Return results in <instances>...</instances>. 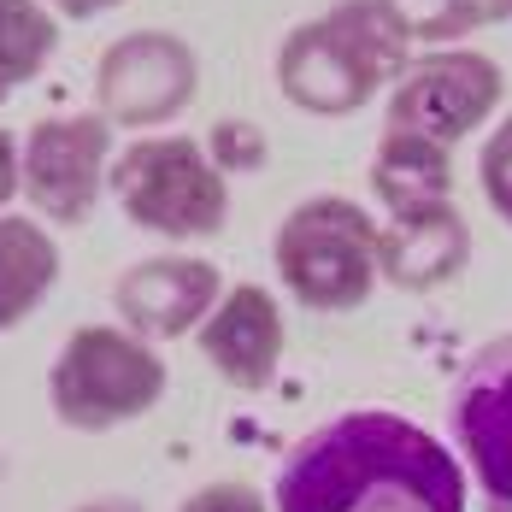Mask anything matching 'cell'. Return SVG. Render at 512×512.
<instances>
[{
  "mask_svg": "<svg viewBox=\"0 0 512 512\" xmlns=\"http://www.w3.org/2000/svg\"><path fill=\"white\" fill-rule=\"evenodd\" d=\"M277 512H465V471L401 412H342L289 448Z\"/></svg>",
  "mask_w": 512,
  "mask_h": 512,
  "instance_id": "cell-1",
  "label": "cell"
},
{
  "mask_svg": "<svg viewBox=\"0 0 512 512\" xmlns=\"http://www.w3.org/2000/svg\"><path fill=\"white\" fill-rule=\"evenodd\" d=\"M395 71H407V36L377 0H342L336 12L301 24L277 53L283 95L324 118L365 106Z\"/></svg>",
  "mask_w": 512,
  "mask_h": 512,
  "instance_id": "cell-2",
  "label": "cell"
},
{
  "mask_svg": "<svg viewBox=\"0 0 512 512\" xmlns=\"http://www.w3.org/2000/svg\"><path fill=\"white\" fill-rule=\"evenodd\" d=\"M271 254H277V271H283L289 295L318 312L359 307L371 295L377 271H383L377 265V230H371V218L354 201H342V195L301 201L283 218Z\"/></svg>",
  "mask_w": 512,
  "mask_h": 512,
  "instance_id": "cell-3",
  "label": "cell"
},
{
  "mask_svg": "<svg viewBox=\"0 0 512 512\" xmlns=\"http://www.w3.org/2000/svg\"><path fill=\"white\" fill-rule=\"evenodd\" d=\"M165 395V365L159 354L112 324H89L65 342V354L53 359L48 401L71 430H112L130 424L142 412H154Z\"/></svg>",
  "mask_w": 512,
  "mask_h": 512,
  "instance_id": "cell-4",
  "label": "cell"
},
{
  "mask_svg": "<svg viewBox=\"0 0 512 512\" xmlns=\"http://www.w3.org/2000/svg\"><path fill=\"white\" fill-rule=\"evenodd\" d=\"M112 195L130 224L154 236H212L224 224V177L189 136H148L130 142L112 165Z\"/></svg>",
  "mask_w": 512,
  "mask_h": 512,
  "instance_id": "cell-5",
  "label": "cell"
},
{
  "mask_svg": "<svg viewBox=\"0 0 512 512\" xmlns=\"http://www.w3.org/2000/svg\"><path fill=\"white\" fill-rule=\"evenodd\" d=\"M112 154V118L106 112H71L48 118L24 136V195L36 212L59 224H83L101 201V177Z\"/></svg>",
  "mask_w": 512,
  "mask_h": 512,
  "instance_id": "cell-6",
  "label": "cell"
},
{
  "mask_svg": "<svg viewBox=\"0 0 512 512\" xmlns=\"http://www.w3.org/2000/svg\"><path fill=\"white\" fill-rule=\"evenodd\" d=\"M501 101V71L483 53H430L407 65L395 101H389V130L424 136L436 148L471 136Z\"/></svg>",
  "mask_w": 512,
  "mask_h": 512,
  "instance_id": "cell-7",
  "label": "cell"
},
{
  "mask_svg": "<svg viewBox=\"0 0 512 512\" xmlns=\"http://www.w3.org/2000/svg\"><path fill=\"white\" fill-rule=\"evenodd\" d=\"M448 418H454V436H460L477 483L495 495V507H507L512 501V336H495L465 365Z\"/></svg>",
  "mask_w": 512,
  "mask_h": 512,
  "instance_id": "cell-8",
  "label": "cell"
},
{
  "mask_svg": "<svg viewBox=\"0 0 512 512\" xmlns=\"http://www.w3.org/2000/svg\"><path fill=\"white\" fill-rule=\"evenodd\" d=\"M195 95V53L165 30L112 42L101 59V112L112 124H159Z\"/></svg>",
  "mask_w": 512,
  "mask_h": 512,
  "instance_id": "cell-9",
  "label": "cell"
},
{
  "mask_svg": "<svg viewBox=\"0 0 512 512\" xmlns=\"http://www.w3.org/2000/svg\"><path fill=\"white\" fill-rule=\"evenodd\" d=\"M201 354L212 359V371L224 383L265 389L277 377V359H283V312H277V301L259 283L230 289L201 324Z\"/></svg>",
  "mask_w": 512,
  "mask_h": 512,
  "instance_id": "cell-10",
  "label": "cell"
},
{
  "mask_svg": "<svg viewBox=\"0 0 512 512\" xmlns=\"http://www.w3.org/2000/svg\"><path fill=\"white\" fill-rule=\"evenodd\" d=\"M218 307V271L206 259H142L118 277V312L136 336H183Z\"/></svg>",
  "mask_w": 512,
  "mask_h": 512,
  "instance_id": "cell-11",
  "label": "cell"
},
{
  "mask_svg": "<svg viewBox=\"0 0 512 512\" xmlns=\"http://www.w3.org/2000/svg\"><path fill=\"white\" fill-rule=\"evenodd\" d=\"M465 254H471V236H465V218L454 212V201L389 212V224L377 230V265L401 289H436V283H448L465 265Z\"/></svg>",
  "mask_w": 512,
  "mask_h": 512,
  "instance_id": "cell-12",
  "label": "cell"
},
{
  "mask_svg": "<svg viewBox=\"0 0 512 512\" xmlns=\"http://www.w3.org/2000/svg\"><path fill=\"white\" fill-rule=\"evenodd\" d=\"M59 277V248L36 218H0V330L24 324Z\"/></svg>",
  "mask_w": 512,
  "mask_h": 512,
  "instance_id": "cell-13",
  "label": "cell"
},
{
  "mask_svg": "<svg viewBox=\"0 0 512 512\" xmlns=\"http://www.w3.org/2000/svg\"><path fill=\"white\" fill-rule=\"evenodd\" d=\"M371 177H377V195H383L389 212L448 201V148H436L424 136H407V130H389Z\"/></svg>",
  "mask_w": 512,
  "mask_h": 512,
  "instance_id": "cell-14",
  "label": "cell"
},
{
  "mask_svg": "<svg viewBox=\"0 0 512 512\" xmlns=\"http://www.w3.org/2000/svg\"><path fill=\"white\" fill-rule=\"evenodd\" d=\"M59 48V24L42 12V0H0V101L30 83Z\"/></svg>",
  "mask_w": 512,
  "mask_h": 512,
  "instance_id": "cell-15",
  "label": "cell"
},
{
  "mask_svg": "<svg viewBox=\"0 0 512 512\" xmlns=\"http://www.w3.org/2000/svg\"><path fill=\"white\" fill-rule=\"evenodd\" d=\"M389 12V24L407 36V42H448V36H465L477 30L465 0H377Z\"/></svg>",
  "mask_w": 512,
  "mask_h": 512,
  "instance_id": "cell-16",
  "label": "cell"
},
{
  "mask_svg": "<svg viewBox=\"0 0 512 512\" xmlns=\"http://www.w3.org/2000/svg\"><path fill=\"white\" fill-rule=\"evenodd\" d=\"M483 195L512 224V118L489 136V148H483Z\"/></svg>",
  "mask_w": 512,
  "mask_h": 512,
  "instance_id": "cell-17",
  "label": "cell"
},
{
  "mask_svg": "<svg viewBox=\"0 0 512 512\" xmlns=\"http://www.w3.org/2000/svg\"><path fill=\"white\" fill-rule=\"evenodd\" d=\"M183 512H265V501L248 483H206L201 495L183 501Z\"/></svg>",
  "mask_w": 512,
  "mask_h": 512,
  "instance_id": "cell-18",
  "label": "cell"
},
{
  "mask_svg": "<svg viewBox=\"0 0 512 512\" xmlns=\"http://www.w3.org/2000/svg\"><path fill=\"white\" fill-rule=\"evenodd\" d=\"M24 183V154H18V142L0 130V206L12 201V189Z\"/></svg>",
  "mask_w": 512,
  "mask_h": 512,
  "instance_id": "cell-19",
  "label": "cell"
},
{
  "mask_svg": "<svg viewBox=\"0 0 512 512\" xmlns=\"http://www.w3.org/2000/svg\"><path fill=\"white\" fill-rule=\"evenodd\" d=\"M465 12H471V24H501V18H512V0H465Z\"/></svg>",
  "mask_w": 512,
  "mask_h": 512,
  "instance_id": "cell-20",
  "label": "cell"
},
{
  "mask_svg": "<svg viewBox=\"0 0 512 512\" xmlns=\"http://www.w3.org/2000/svg\"><path fill=\"white\" fill-rule=\"evenodd\" d=\"M65 18H95V12H106V6H118V0H53Z\"/></svg>",
  "mask_w": 512,
  "mask_h": 512,
  "instance_id": "cell-21",
  "label": "cell"
},
{
  "mask_svg": "<svg viewBox=\"0 0 512 512\" xmlns=\"http://www.w3.org/2000/svg\"><path fill=\"white\" fill-rule=\"evenodd\" d=\"M77 512H136V507H124V501H95V507H77Z\"/></svg>",
  "mask_w": 512,
  "mask_h": 512,
  "instance_id": "cell-22",
  "label": "cell"
}]
</instances>
